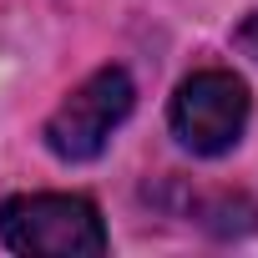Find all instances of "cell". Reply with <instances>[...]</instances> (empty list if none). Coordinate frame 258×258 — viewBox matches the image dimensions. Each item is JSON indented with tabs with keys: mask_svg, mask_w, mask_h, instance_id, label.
<instances>
[{
	"mask_svg": "<svg viewBox=\"0 0 258 258\" xmlns=\"http://www.w3.org/2000/svg\"><path fill=\"white\" fill-rule=\"evenodd\" d=\"M132 101H137V86L121 66H101L91 71L51 116H46V147L61 157V162H91L111 132L132 116Z\"/></svg>",
	"mask_w": 258,
	"mask_h": 258,
	"instance_id": "cell-2",
	"label": "cell"
},
{
	"mask_svg": "<svg viewBox=\"0 0 258 258\" xmlns=\"http://www.w3.org/2000/svg\"><path fill=\"white\" fill-rule=\"evenodd\" d=\"M248 86L243 76L223 71V66H208V71H192L177 96H172V132L187 152L198 157H223L238 147L243 126H248Z\"/></svg>",
	"mask_w": 258,
	"mask_h": 258,
	"instance_id": "cell-3",
	"label": "cell"
},
{
	"mask_svg": "<svg viewBox=\"0 0 258 258\" xmlns=\"http://www.w3.org/2000/svg\"><path fill=\"white\" fill-rule=\"evenodd\" d=\"M238 46H243V56H253V61H258V16H253V21H243Z\"/></svg>",
	"mask_w": 258,
	"mask_h": 258,
	"instance_id": "cell-4",
	"label": "cell"
},
{
	"mask_svg": "<svg viewBox=\"0 0 258 258\" xmlns=\"http://www.w3.org/2000/svg\"><path fill=\"white\" fill-rule=\"evenodd\" d=\"M0 238L31 258H101L106 228L91 198L76 192H21L0 203Z\"/></svg>",
	"mask_w": 258,
	"mask_h": 258,
	"instance_id": "cell-1",
	"label": "cell"
}]
</instances>
